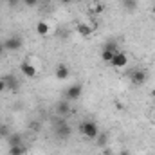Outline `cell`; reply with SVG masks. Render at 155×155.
Listing matches in <instances>:
<instances>
[{"label": "cell", "mask_w": 155, "mask_h": 155, "mask_svg": "<svg viewBox=\"0 0 155 155\" xmlns=\"http://www.w3.org/2000/svg\"><path fill=\"white\" fill-rule=\"evenodd\" d=\"M79 134H81L85 139L96 141V137L99 135V126H97L94 121H83V123L79 124Z\"/></svg>", "instance_id": "1"}, {"label": "cell", "mask_w": 155, "mask_h": 155, "mask_svg": "<svg viewBox=\"0 0 155 155\" xmlns=\"http://www.w3.org/2000/svg\"><path fill=\"white\" fill-rule=\"evenodd\" d=\"M54 132H56V137H58L60 141H67V139L72 135V128H71V124L65 121V117H60V119L56 121Z\"/></svg>", "instance_id": "2"}, {"label": "cell", "mask_w": 155, "mask_h": 155, "mask_svg": "<svg viewBox=\"0 0 155 155\" xmlns=\"http://www.w3.org/2000/svg\"><path fill=\"white\" fill-rule=\"evenodd\" d=\"M22 45H24V40H22V36H16V35L4 40V49L7 52H16L22 49Z\"/></svg>", "instance_id": "3"}, {"label": "cell", "mask_w": 155, "mask_h": 155, "mask_svg": "<svg viewBox=\"0 0 155 155\" xmlns=\"http://www.w3.org/2000/svg\"><path fill=\"white\" fill-rule=\"evenodd\" d=\"M146 79H148V72H146L144 69H135V71H132V74H130V81H132V85H135V87L144 85Z\"/></svg>", "instance_id": "4"}, {"label": "cell", "mask_w": 155, "mask_h": 155, "mask_svg": "<svg viewBox=\"0 0 155 155\" xmlns=\"http://www.w3.org/2000/svg\"><path fill=\"white\" fill-rule=\"evenodd\" d=\"M81 92H83V85L81 83H74V85H71L65 90V99L67 101H76L78 97L81 96Z\"/></svg>", "instance_id": "5"}, {"label": "cell", "mask_w": 155, "mask_h": 155, "mask_svg": "<svg viewBox=\"0 0 155 155\" xmlns=\"http://www.w3.org/2000/svg\"><path fill=\"white\" fill-rule=\"evenodd\" d=\"M4 79V83H5V88L7 90H11V92H16L18 88H20V81H18V78L15 76V74H4V76H0Z\"/></svg>", "instance_id": "6"}, {"label": "cell", "mask_w": 155, "mask_h": 155, "mask_svg": "<svg viewBox=\"0 0 155 155\" xmlns=\"http://www.w3.org/2000/svg\"><path fill=\"white\" fill-rule=\"evenodd\" d=\"M108 65H112V67H116V69H123V67L128 65V56H126L124 52L119 51V52L114 54V58H112V61H110Z\"/></svg>", "instance_id": "7"}, {"label": "cell", "mask_w": 155, "mask_h": 155, "mask_svg": "<svg viewBox=\"0 0 155 155\" xmlns=\"http://www.w3.org/2000/svg\"><path fill=\"white\" fill-rule=\"evenodd\" d=\"M20 72H22L25 78H29V79H35V78L38 76L35 65H31L29 61H22V63H20Z\"/></svg>", "instance_id": "8"}, {"label": "cell", "mask_w": 155, "mask_h": 155, "mask_svg": "<svg viewBox=\"0 0 155 155\" xmlns=\"http://www.w3.org/2000/svg\"><path fill=\"white\" fill-rule=\"evenodd\" d=\"M54 76H56V79H67V78L71 76V69L65 65V63H58L56 65V71H54Z\"/></svg>", "instance_id": "9"}, {"label": "cell", "mask_w": 155, "mask_h": 155, "mask_svg": "<svg viewBox=\"0 0 155 155\" xmlns=\"http://www.w3.org/2000/svg\"><path fill=\"white\" fill-rule=\"evenodd\" d=\"M56 114L60 117H65L71 114V105H69V101L65 99V101H58L56 103Z\"/></svg>", "instance_id": "10"}, {"label": "cell", "mask_w": 155, "mask_h": 155, "mask_svg": "<svg viewBox=\"0 0 155 155\" xmlns=\"http://www.w3.org/2000/svg\"><path fill=\"white\" fill-rule=\"evenodd\" d=\"M76 31H78V35H81L83 38H88V36L92 35V27H90V25H87V24H78Z\"/></svg>", "instance_id": "11"}, {"label": "cell", "mask_w": 155, "mask_h": 155, "mask_svg": "<svg viewBox=\"0 0 155 155\" xmlns=\"http://www.w3.org/2000/svg\"><path fill=\"white\" fill-rule=\"evenodd\" d=\"M7 143H9V146L24 144V135H20V134H11V135L7 137Z\"/></svg>", "instance_id": "12"}, {"label": "cell", "mask_w": 155, "mask_h": 155, "mask_svg": "<svg viewBox=\"0 0 155 155\" xmlns=\"http://www.w3.org/2000/svg\"><path fill=\"white\" fill-rule=\"evenodd\" d=\"M49 31H51V27H49V24H47V22H43V20H41V22L36 24V33H38L40 36H47V35H49Z\"/></svg>", "instance_id": "13"}, {"label": "cell", "mask_w": 155, "mask_h": 155, "mask_svg": "<svg viewBox=\"0 0 155 155\" xmlns=\"http://www.w3.org/2000/svg\"><path fill=\"white\" fill-rule=\"evenodd\" d=\"M25 153H27V146L25 144L9 146V155H25Z\"/></svg>", "instance_id": "14"}, {"label": "cell", "mask_w": 155, "mask_h": 155, "mask_svg": "<svg viewBox=\"0 0 155 155\" xmlns=\"http://www.w3.org/2000/svg\"><path fill=\"white\" fill-rule=\"evenodd\" d=\"M103 49L112 51V52H119V43H117V40H108V41H105Z\"/></svg>", "instance_id": "15"}, {"label": "cell", "mask_w": 155, "mask_h": 155, "mask_svg": "<svg viewBox=\"0 0 155 155\" xmlns=\"http://www.w3.org/2000/svg\"><path fill=\"white\" fill-rule=\"evenodd\" d=\"M114 54H116V52L103 49V51H101V60H103L105 63H110V61H112V58H114Z\"/></svg>", "instance_id": "16"}, {"label": "cell", "mask_w": 155, "mask_h": 155, "mask_svg": "<svg viewBox=\"0 0 155 155\" xmlns=\"http://www.w3.org/2000/svg\"><path fill=\"white\" fill-rule=\"evenodd\" d=\"M107 141H108V135L99 132V135L96 137V143H97V146H105V144H107Z\"/></svg>", "instance_id": "17"}, {"label": "cell", "mask_w": 155, "mask_h": 155, "mask_svg": "<svg viewBox=\"0 0 155 155\" xmlns=\"http://www.w3.org/2000/svg\"><path fill=\"white\" fill-rule=\"evenodd\" d=\"M124 7H126L128 11H134V9L137 7V0H124Z\"/></svg>", "instance_id": "18"}, {"label": "cell", "mask_w": 155, "mask_h": 155, "mask_svg": "<svg viewBox=\"0 0 155 155\" xmlns=\"http://www.w3.org/2000/svg\"><path fill=\"white\" fill-rule=\"evenodd\" d=\"M11 134H9V128L7 126H0V137H4V139H7Z\"/></svg>", "instance_id": "19"}, {"label": "cell", "mask_w": 155, "mask_h": 155, "mask_svg": "<svg viewBox=\"0 0 155 155\" xmlns=\"http://www.w3.org/2000/svg\"><path fill=\"white\" fill-rule=\"evenodd\" d=\"M40 0H24V5L25 7H35V5H38Z\"/></svg>", "instance_id": "20"}, {"label": "cell", "mask_w": 155, "mask_h": 155, "mask_svg": "<svg viewBox=\"0 0 155 155\" xmlns=\"http://www.w3.org/2000/svg\"><path fill=\"white\" fill-rule=\"evenodd\" d=\"M5 90H7V88H5V83H4V79L0 78V94H2V92H5Z\"/></svg>", "instance_id": "21"}, {"label": "cell", "mask_w": 155, "mask_h": 155, "mask_svg": "<svg viewBox=\"0 0 155 155\" xmlns=\"http://www.w3.org/2000/svg\"><path fill=\"white\" fill-rule=\"evenodd\" d=\"M5 52V49H4V41H0V56Z\"/></svg>", "instance_id": "22"}, {"label": "cell", "mask_w": 155, "mask_h": 155, "mask_svg": "<svg viewBox=\"0 0 155 155\" xmlns=\"http://www.w3.org/2000/svg\"><path fill=\"white\" fill-rule=\"evenodd\" d=\"M119 155H130V152H128V150H121V152H119Z\"/></svg>", "instance_id": "23"}, {"label": "cell", "mask_w": 155, "mask_h": 155, "mask_svg": "<svg viewBox=\"0 0 155 155\" xmlns=\"http://www.w3.org/2000/svg\"><path fill=\"white\" fill-rule=\"evenodd\" d=\"M72 0H61V4H71Z\"/></svg>", "instance_id": "24"}, {"label": "cell", "mask_w": 155, "mask_h": 155, "mask_svg": "<svg viewBox=\"0 0 155 155\" xmlns=\"http://www.w3.org/2000/svg\"><path fill=\"white\" fill-rule=\"evenodd\" d=\"M103 155H112V153H110L108 150H105V152H103Z\"/></svg>", "instance_id": "25"}, {"label": "cell", "mask_w": 155, "mask_h": 155, "mask_svg": "<svg viewBox=\"0 0 155 155\" xmlns=\"http://www.w3.org/2000/svg\"><path fill=\"white\" fill-rule=\"evenodd\" d=\"M152 97H155V88L152 90Z\"/></svg>", "instance_id": "26"}, {"label": "cell", "mask_w": 155, "mask_h": 155, "mask_svg": "<svg viewBox=\"0 0 155 155\" xmlns=\"http://www.w3.org/2000/svg\"><path fill=\"white\" fill-rule=\"evenodd\" d=\"M152 13H153V15H155V5H153V9H152Z\"/></svg>", "instance_id": "27"}, {"label": "cell", "mask_w": 155, "mask_h": 155, "mask_svg": "<svg viewBox=\"0 0 155 155\" xmlns=\"http://www.w3.org/2000/svg\"><path fill=\"white\" fill-rule=\"evenodd\" d=\"M52 2H61V0H52Z\"/></svg>", "instance_id": "28"}, {"label": "cell", "mask_w": 155, "mask_h": 155, "mask_svg": "<svg viewBox=\"0 0 155 155\" xmlns=\"http://www.w3.org/2000/svg\"><path fill=\"white\" fill-rule=\"evenodd\" d=\"M153 123H155V112H153Z\"/></svg>", "instance_id": "29"}, {"label": "cell", "mask_w": 155, "mask_h": 155, "mask_svg": "<svg viewBox=\"0 0 155 155\" xmlns=\"http://www.w3.org/2000/svg\"><path fill=\"white\" fill-rule=\"evenodd\" d=\"M78 2H79V0H78Z\"/></svg>", "instance_id": "30"}]
</instances>
